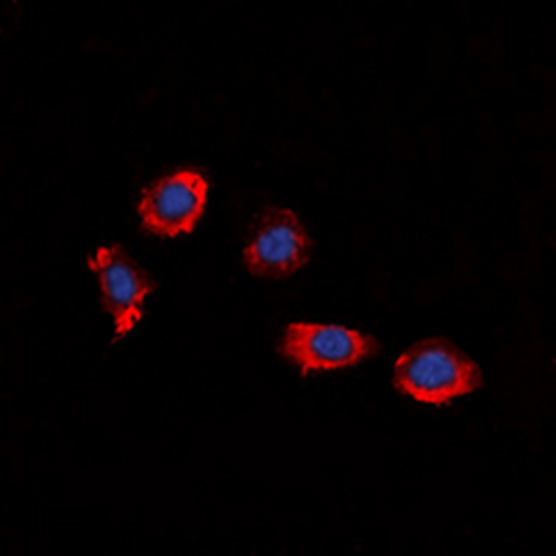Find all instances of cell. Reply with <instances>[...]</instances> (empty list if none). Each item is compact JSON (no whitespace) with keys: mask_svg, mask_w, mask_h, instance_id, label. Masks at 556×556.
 <instances>
[{"mask_svg":"<svg viewBox=\"0 0 556 556\" xmlns=\"http://www.w3.org/2000/svg\"><path fill=\"white\" fill-rule=\"evenodd\" d=\"M393 383L418 403L444 406L483 386L479 364L444 338L415 342L394 363Z\"/></svg>","mask_w":556,"mask_h":556,"instance_id":"6da1fadb","label":"cell"},{"mask_svg":"<svg viewBox=\"0 0 556 556\" xmlns=\"http://www.w3.org/2000/svg\"><path fill=\"white\" fill-rule=\"evenodd\" d=\"M380 345L366 332L339 325L291 323L280 339L281 356L302 374L343 369L372 358Z\"/></svg>","mask_w":556,"mask_h":556,"instance_id":"7a4b0ae2","label":"cell"},{"mask_svg":"<svg viewBox=\"0 0 556 556\" xmlns=\"http://www.w3.org/2000/svg\"><path fill=\"white\" fill-rule=\"evenodd\" d=\"M315 243L291 208L269 207L250 229L243 261L257 277L285 278L311 261Z\"/></svg>","mask_w":556,"mask_h":556,"instance_id":"3957f363","label":"cell"},{"mask_svg":"<svg viewBox=\"0 0 556 556\" xmlns=\"http://www.w3.org/2000/svg\"><path fill=\"white\" fill-rule=\"evenodd\" d=\"M207 191V180L193 169L177 170L153 181L139 202L143 228L163 237L193 231L204 212Z\"/></svg>","mask_w":556,"mask_h":556,"instance_id":"277c9868","label":"cell"},{"mask_svg":"<svg viewBox=\"0 0 556 556\" xmlns=\"http://www.w3.org/2000/svg\"><path fill=\"white\" fill-rule=\"evenodd\" d=\"M101 285L102 305L115 320L116 339L125 338L143 317V301L153 293V278L122 245L101 247L88 260Z\"/></svg>","mask_w":556,"mask_h":556,"instance_id":"5b68a950","label":"cell"}]
</instances>
